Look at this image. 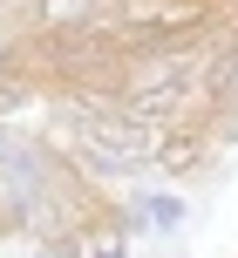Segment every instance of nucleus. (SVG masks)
Here are the masks:
<instances>
[{
	"label": "nucleus",
	"instance_id": "nucleus-1",
	"mask_svg": "<svg viewBox=\"0 0 238 258\" xmlns=\"http://www.w3.org/2000/svg\"><path fill=\"white\" fill-rule=\"evenodd\" d=\"M211 150H218V129H163V136L150 143V170H163V177H198Z\"/></svg>",
	"mask_w": 238,
	"mask_h": 258
},
{
	"label": "nucleus",
	"instance_id": "nucleus-2",
	"mask_svg": "<svg viewBox=\"0 0 238 258\" xmlns=\"http://www.w3.org/2000/svg\"><path fill=\"white\" fill-rule=\"evenodd\" d=\"M136 218H150V231H170V224L184 218V204H177V197H143V204L130 211V231H136Z\"/></svg>",
	"mask_w": 238,
	"mask_h": 258
}]
</instances>
